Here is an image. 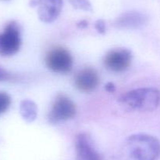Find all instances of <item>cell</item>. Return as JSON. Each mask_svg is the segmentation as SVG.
<instances>
[{
	"label": "cell",
	"mask_w": 160,
	"mask_h": 160,
	"mask_svg": "<svg viewBox=\"0 0 160 160\" xmlns=\"http://www.w3.org/2000/svg\"><path fill=\"white\" fill-rule=\"evenodd\" d=\"M159 156V139L145 133L129 136L121 149V160H157Z\"/></svg>",
	"instance_id": "obj_1"
},
{
	"label": "cell",
	"mask_w": 160,
	"mask_h": 160,
	"mask_svg": "<svg viewBox=\"0 0 160 160\" xmlns=\"http://www.w3.org/2000/svg\"><path fill=\"white\" fill-rule=\"evenodd\" d=\"M119 103L125 110L151 112L160 104V90L153 87L138 88L122 94Z\"/></svg>",
	"instance_id": "obj_2"
},
{
	"label": "cell",
	"mask_w": 160,
	"mask_h": 160,
	"mask_svg": "<svg viewBox=\"0 0 160 160\" xmlns=\"http://www.w3.org/2000/svg\"><path fill=\"white\" fill-rule=\"evenodd\" d=\"M21 31L17 22H9L0 33V55L9 56L16 54L21 45Z\"/></svg>",
	"instance_id": "obj_3"
},
{
	"label": "cell",
	"mask_w": 160,
	"mask_h": 160,
	"mask_svg": "<svg viewBox=\"0 0 160 160\" xmlns=\"http://www.w3.org/2000/svg\"><path fill=\"white\" fill-rule=\"evenodd\" d=\"M47 67L52 72L59 74H67L72 70L73 64L71 53L63 47L57 46L52 49L45 56Z\"/></svg>",
	"instance_id": "obj_4"
},
{
	"label": "cell",
	"mask_w": 160,
	"mask_h": 160,
	"mask_svg": "<svg viewBox=\"0 0 160 160\" xmlns=\"http://www.w3.org/2000/svg\"><path fill=\"white\" fill-rule=\"evenodd\" d=\"M75 104L64 94H59L55 99L48 114V121L52 124L73 119L76 115Z\"/></svg>",
	"instance_id": "obj_5"
},
{
	"label": "cell",
	"mask_w": 160,
	"mask_h": 160,
	"mask_svg": "<svg viewBox=\"0 0 160 160\" xmlns=\"http://www.w3.org/2000/svg\"><path fill=\"white\" fill-rule=\"evenodd\" d=\"M132 61V53L126 48L111 50L105 56L103 63L108 70L122 72L130 67Z\"/></svg>",
	"instance_id": "obj_6"
},
{
	"label": "cell",
	"mask_w": 160,
	"mask_h": 160,
	"mask_svg": "<svg viewBox=\"0 0 160 160\" xmlns=\"http://www.w3.org/2000/svg\"><path fill=\"white\" fill-rule=\"evenodd\" d=\"M30 6L38 8V16L42 22L52 23L62 11V0H31Z\"/></svg>",
	"instance_id": "obj_7"
},
{
	"label": "cell",
	"mask_w": 160,
	"mask_h": 160,
	"mask_svg": "<svg viewBox=\"0 0 160 160\" xmlns=\"http://www.w3.org/2000/svg\"><path fill=\"white\" fill-rule=\"evenodd\" d=\"M75 152L76 160H103L87 133H81L76 136Z\"/></svg>",
	"instance_id": "obj_8"
},
{
	"label": "cell",
	"mask_w": 160,
	"mask_h": 160,
	"mask_svg": "<svg viewBox=\"0 0 160 160\" xmlns=\"http://www.w3.org/2000/svg\"><path fill=\"white\" fill-rule=\"evenodd\" d=\"M74 83L80 91L90 93L95 90L99 83V76L92 67H85L80 71L75 76Z\"/></svg>",
	"instance_id": "obj_9"
},
{
	"label": "cell",
	"mask_w": 160,
	"mask_h": 160,
	"mask_svg": "<svg viewBox=\"0 0 160 160\" xmlns=\"http://www.w3.org/2000/svg\"><path fill=\"white\" fill-rule=\"evenodd\" d=\"M148 22V17L145 14L137 11L124 13L115 20V26L124 29H139Z\"/></svg>",
	"instance_id": "obj_10"
},
{
	"label": "cell",
	"mask_w": 160,
	"mask_h": 160,
	"mask_svg": "<svg viewBox=\"0 0 160 160\" xmlns=\"http://www.w3.org/2000/svg\"><path fill=\"white\" fill-rule=\"evenodd\" d=\"M20 113L26 122H34L38 115L37 105L34 101L28 99L22 100L20 104Z\"/></svg>",
	"instance_id": "obj_11"
},
{
	"label": "cell",
	"mask_w": 160,
	"mask_h": 160,
	"mask_svg": "<svg viewBox=\"0 0 160 160\" xmlns=\"http://www.w3.org/2000/svg\"><path fill=\"white\" fill-rule=\"evenodd\" d=\"M70 4L77 9L84 11H92V6L88 0H68Z\"/></svg>",
	"instance_id": "obj_12"
},
{
	"label": "cell",
	"mask_w": 160,
	"mask_h": 160,
	"mask_svg": "<svg viewBox=\"0 0 160 160\" xmlns=\"http://www.w3.org/2000/svg\"><path fill=\"white\" fill-rule=\"evenodd\" d=\"M11 97L7 93L0 92V115L6 112L11 104Z\"/></svg>",
	"instance_id": "obj_13"
},
{
	"label": "cell",
	"mask_w": 160,
	"mask_h": 160,
	"mask_svg": "<svg viewBox=\"0 0 160 160\" xmlns=\"http://www.w3.org/2000/svg\"><path fill=\"white\" fill-rule=\"evenodd\" d=\"M95 28L99 34H105L106 32V23L103 20L99 19L95 24Z\"/></svg>",
	"instance_id": "obj_14"
},
{
	"label": "cell",
	"mask_w": 160,
	"mask_h": 160,
	"mask_svg": "<svg viewBox=\"0 0 160 160\" xmlns=\"http://www.w3.org/2000/svg\"><path fill=\"white\" fill-rule=\"evenodd\" d=\"M12 78V77L11 74L0 66V82L8 81V80H10Z\"/></svg>",
	"instance_id": "obj_15"
},
{
	"label": "cell",
	"mask_w": 160,
	"mask_h": 160,
	"mask_svg": "<svg viewBox=\"0 0 160 160\" xmlns=\"http://www.w3.org/2000/svg\"><path fill=\"white\" fill-rule=\"evenodd\" d=\"M105 89L109 93H114L116 91V86L112 83H108L105 86Z\"/></svg>",
	"instance_id": "obj_16"
},
{
	"label": "cell",
	"mask_w": 160,
	"mask_h": 160,
	"mask_svg": "<svg viewBox=\"0 0 160 160\" xmlns=\"http://www.w3.org/2000/svg\"><path fill=\"white\" fill-rule=\"evenodd\" d=\"M78 27L79 28H84L88 27V22L86 20H81V22L78 24Z\"/></svg>",
	"instance_id": "obj_17"
},
{
	"label": "cell",
	"mask_w": 160,
	"mask_h": 160,
	"mask_svg": "<svg viewBox=\"0 0 160 160\" xmlns=\"http://www.w3.org/2000/svg\"><path fill=\"white\" fill-rule=\"evenodd\" d=\"M3 1H8V0H3Z\"/></svg>",
	"instance_id": "obj_18"
}]
</instances>
